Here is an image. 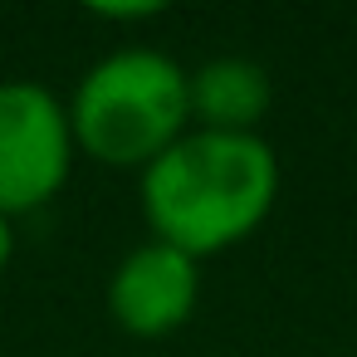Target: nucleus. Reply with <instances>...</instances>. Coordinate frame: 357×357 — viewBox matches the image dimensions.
Wrapping results in <instances>:
<instances>
[{
  "label": "nucleus",
  "mask_w": 357,
  "mask_h": 357,
  "mask_svg": "<svg viewBox=\"0 0 357 357\" xmlns=\"http://www.w3.org/2000/svg\"><path fill=\"white\" fill-rule=\"evenodd\" d=\"M69 103L40 79H0V215L50 206L74 172Z\"/></svg>",
  "instance_id": "3"
},
{
  "label": "nucleus",
  "mask_w": 357,
  "mask_h": 357,
  "mask_svg": "<svg viewBox=\"0 0 357 357\" xmlns=\"http://www.w3.org/2000/svg\"><path fill=\"white\" fill-rule=\"evenodd\" d=\"M274 103V79L250 54H215L191 74V128L259 132Z\"/></svg>",
  "instance_id": "5"
},
{
  "label": "nucleus",
  "mask_w": 357,
  "mask_h": 357,
  "mask_svg": "<svg viewBox=\"0 0 357 357\" xmlns=\"http://www.w3.org/2000/svg\"><path fill=\"white\" fill-rule=\"evenodd\" d=\"M69 128L93 162L142 172L191 128V74L152 45L113 50L74 84Z\"/></svg>",
  "instance_id": "2"
},
{
  "label": "nucleus",
  "mask_w": 357,
  "mask_h": 357,
  "mask_svg": "<svg viewBox=\"0 0 357 357\" xmlns=\"http://www.w3.org/2000/svg\"><path fill=\"white\" fill-rule=\"evenodd\" d=\"M201 298V259L167 240L132 245L113 279H108V313L132 337H167L176 333Z\"/></svg>",
  "instance_id": "4"
},
{
  "label": "nucleus",
  "mask_w": 357,
  "mask_h": 357,
  "mask_svg": "<svg viewBox=\"0 0 357 357\" xmlns=\"http://www.w3.org/2000/svg\"><path fill=\"white\" fill-rule=\"evenodd\" d=\"M137 201L152 240L206 259L264 225L279 201V157L259 132L186 128L142 167Z\"/></svg>",
  "instance_id": "1"
},
{
  "label": "nucleus",
  "mask_w": 357,
  "mask_h": 357,
  "mask_svg": "<svg viewBox=\"0 0 357 357\" xmlns=\"http://www.w3.org/2000/svg\"><path fill=\"white\" fill-rule=\"evenodd\" d=\"M10 255H15V225H10V215H0V269L10 264Z\"/></svg>",
  "instance_id": "6"
}]
</instances>
